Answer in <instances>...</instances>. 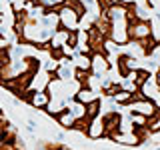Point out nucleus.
<instances>
[{
  "label": "nucleus",
  "instance_id": "obj_1",
  "mask_svg": "<svg viewBox=\"0 0 160 150\" xmlns=\"http://www.w3.org/2000/svg\"><path fill=\"white\" fill-rule=\"evenodd\" d=\"M126 32H128V38L140 42V40L152 36V26H150L146 20H138V22H134V24H128Z\"/></svg>",
  "mask_w": 160,
  "mask_h": 150
},
{
  "label": "nucleus",
  "instance_id": "obj_2",
  "mask_svg": "<svg viewBox=\"0 0 160 150\" xmlns=\"http://www.w3.org/2000/svg\"><path fill=\"white\" fill-rule=\"evenodd\" d=\"M86 134H88V136H92V138H98V136H102V134H106V132H104V118L96 116V118L90 120Z\"/></svg>",
  "mask_w": 160,
  "mask_h": 150
},
{
  "label": "nucleus",
  "instance_id": "obj_3",
  "mask_svg": "<svg viewBox=\"0 0 160 150\" xmlns=\"http://www.w3.org/2000/svg\"><path fill=\"white\" fill-rule=\"evenodd\" d=\"M96 100V92L94 90H90V88H86V86H80V90L76 92V102H80V104H90V102H94Z\"/></svg>",
  "mask_w": 160,
  "mask_h": 150
},
{
  "label": "nucleus",
  "instance_id": "obj_4",
  "mask_svg": "<svg viewBox=\"0 0 160 150\" xmlns=\"http://www.w3.org/2000/svg\"><path fill=\"white\" fill-rule=\"evenodd\" d=\"M110 138L114 140V142H120V144H138L140 136H136V134H122V132H114V134H110Z\"/></svg>",
  "mask_w": 160,
  "mask_h": 150
},
{
  "label": "nucleus",
  "instance_id": "obj_5",
  "mask_svg": "<svg viewBox=\"0 0 160 150\" xmlns=\"http://www.w3.org/2000/svg\"><path fill=\"white\" fill-rule=\"evenodd\" d=\"M30 100H32V106H36V108H46V104L50 102V96H48L46 90H42V92H32Z\"/></svg>",
  "mask_w": 160,
  "mask_h": 150
},
{
  "label": "nucleus",
  "instance_id": "obj_6",
  "mask_svg": "<svg viewBox=\"0 0 160 150\" xmlns=\"http://www.w3.org/2000/svg\"><path fill=\"white\" fill-rule=\"evenodd\" d=\"M74 64H76V70L90 72V56L88 54H74Z\"/></svg>",
  "mask_w": 160,
  "mask_h": 150
},
{
  "label": "nucleus",
  "instance_id": "obj_7",
  "mask_svg": "<svg viewBox=\"0 0 160 150\" xmlns=\"http://www.w3.org/2000/svg\"><path fill=\"white\" fill-rule=\"evenodd\" d=\"M58 122L62 124L64 128H72V126H74V122H76V118H74L72 114L68 112V110H64V112H60V114H58Z\"/></svg>",
  "mask_w": 160,
  "mask_h": 150
},
{
  "label": "nucleus",
  "instance_id": "obj_8",
  "mask_svg": "<svg viewBox=\"0 0 160 150\" xmlns=\"http://www.w3.org/2000/svg\"><path fill=\"white\" fill-rule=\"evenodd\" d=\"M130 100H132V94L126 92V90H122V88L112 96V102H118V104H126V102H130Z\"/></svg>",
  "mask_w": 160,
  "mask_h": 150
},
{
  "label": "nucleus",
  "instance_id": "obj_9",
  "mask_svg": "<svg viewBox=\"0 0 160 150\" xmlns=\"http://www.w3.org/2000/svg\"><path fill=\"white\" fill-rule=\"evenodd\" d=\"M0 118H4V114H2V110H0Z\"/></svg>",
  "mask_w": 160,
  "mask_h": 150
}]
</instances>
